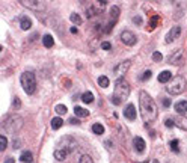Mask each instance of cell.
Segmentation results:
<instances>
[{"mask_svg":"<svg viewBox=\"0 0 187 163\" xmlns=\"http://www.w3.org/2000/svg\"><path fill=\"white\" fill-rule=\"evenodd\" d=\"M175 110L176 113H186L187 112V101L186 100H181V101H178V103H175Z\"/></svg>","mask_w":187,"mask_h":163,"instance_id":"cell-11","label":"cell"},{"mask_svg":"<svg viewBox=\"0 0 187 163\" xmlns=\"http://www.w3.org/2000/svg\"><path fill=\"white\" fill-rule=\"evenodd\" d=\"M151 163H159V162H157V160H154V162H151Z\"/></svg>","mask_w":187,"mask_h":163,"instance_id":"cell-42","label":"cell"},{"mask_svg":"<svg viewBox=\"0 0 187 163\" xmlns=\"http://www.w3.org/2000/svg\"><path fill=\"white\" fill-rule=\"evenodd\" d=\"M70 122H71V124H77V126L80 124V121H79L77 118H71V119H70Z\"/></svg>","mask_w":187,"mask_h":163,"instance_id":"cell-37","label":"cell"},{"mask_svg":"<svg viewBox=\"0 0 187 163\" xmlns=\"http://www.w3.org/2000/svg\"><path fill=\"white\" fill-rule=\"evenodd\" d=\"M171 150H172L174 152H176V154L180 152V147H178V139H174L172 142H171Z\"/></svg>","mask_w":187,"mask_h":163,"instance_id":"cell-25","label":"cell"},{"mask_svg":"<svg viewBox=\"0 0 187 163\" xmlns=\"http://www.w3.org/2000/svg\"><path fill=\"white\" fill-rule=\"evenodd\" d=\"M20 27H21L23 30H29V29L32 27V21H30L27 17H21V18H20Z\"/></svg>","mask_w":187,"mask_h":163,"instance_id":"cell-15","label":"cell"},{"mask_svg":"<svg viewBox=\"0 0 187 163\" xmlns=\"http://www.w3.org/2000/svg\"><path fill=\"white\" fill-rule=\"evenodd\" d=\"M110 101H112V103H113L115 106H118V104H121V101H122V100H121V98L118 97L116 94H113V95L110 97Z\"/></svg>","mask_w":187,"mask_h":163,"instance_id":"cell-29","label":"cell"},{"mask_svg":"<svg viewBox=\"0 0 187 163\" xmlns=\"http://www.w3.org/2000/svg\"><path fill=\"white\" fill-rule=\"evenodd\" d=\"M171 79H172V73L171 71H162L159 74V82L160 83H167Z\"/></svg>","mask_w":187,"mask_h":163,"instance_id":"cell-13","label":"cell"},{"mask_svg":"<svg viewBox=\"0 0 187 163\" xmlns=\"http://www.w3.org/2000/svg\"><path fill=\"white\" fill-rule=\"evenodd\" d=\"M184 89H186V80L181 76H178V77H174L167 83V89L166 91L171 95H180L181 92H184Z\"/></svg>","mask_w":187,"mask_h":163,"instance_id":"cell-3","label":"cell"},{"mask_svg":"<svg viewBox=\"0 0 187 163\" xmlns=\"http://www.w3.org/2000/svg\"><path fill=\"white\" fill-rule=\"evenodd\" d=\"M92 131L95 133V134H103L104 133V127H103V124H94L92 126Z\"/></svg>","mask_w":187,"mask_h":163,"instance_id":"cell-22","label":"cell"},{"mask_svg":"<svg viewBox=\"0 0 187 163\" xmlns=\"http://www.w3.org/2000/svg\"><path fill=\"white\" fill-rule=\"evenodd\" d=\"M32 160H33L32 152H30V151H23L21 157H20V162H21V163H32Z\"/></svg>","mask_w":187,"mask_h":163,"instance_id":"cell-16","label":"cell"},{"mask_svg":"<svg viewBox=\"0 0 187 163\" xmlns=\"http://www.w3.org/2000/svg\"><path fill=\"white\" fill-rule=\"evenodd\" d=\"M121 41H122L124 44H127V46H134V44L137 42V38H136V35H134L133 32L125 30V32L121 33Z\"/></svg>","mask_w":187,"mask_h":163,"instance_id":"cell-5","label":"cell"},{"mask_svg":"<svg viewBox=\"0 0 187 163\" xmlns=\"http://www.w3.org/2000/svg\"><path fill=\"white\" fill-rule=\"evenodd\" d=\"M175 124L178 126L180 128H183V130H187V118L184 115H178L175 118Z\"/></svg>","mask_w":187,"mask_h":163,"instance_id":"cell-12","label":"cell"},{"mask_svg":"<svg viewBox=\"0 0 187 163\" xmlns=\"http://www.w3.org/2000/svg\"><path fill=\"white\" fill-rule=\"evenodd\" d=\"M21 5H26L27 8L35 9V11H41V9H42V5H41L39 2H21Z\"/></svg>","mask_w":187,"mask_h":163,"instance_id":"cell-14","label":"cell"},{"mask_svg":"<svg viewBox=\"0 0 187 163\" xmlns=\"http://www.w3.org/2000/svg\"><path fill=\"white\" fill-rule=\"evenodd\" d=\"M42 44L47 47V48H50V47H53V44H54V39H53V36L51 35H44L42 36Z\"/></svg>","mask_w":187,"mask_h":163,"instance_id":"cell-18","label":"cell"},{"mask_svg":"<svg viewBox=\"0 0 187 163\" xmlns=\"http://www.w3.org/2000/svg\"><path fill=\"white\" fill-rule=\"evenodd\" d=\"M6 145H8V140H6V138L2 134V136H0V151H5Z\"/></svg>","mask_w":187,"mask_h":163,"instance_id":"cell-26","label":"cell"},{"mask_svg":"<svg viewBox=\"0 0 187 163\" xmlns=\"http://www.w3.org/2000/svg\"><path fill=\"white\" fill-rule=\"evenodd\" d=\"M115 94H116L121 100L127 98V97L130 95V85L125 79L121 77V79H118L116 80V85H115Z\"/></svg>","mask_w":187,"mask_h":163,"instance_id":"cell-4","label":"cell"},{"mask_svg":"<svg viewBox=\"0 0 187 163\" xmlns=\"http://www.w3.org/2000/svg\"><path fill=\"white\" fill-rule=\"evenodd\" d=\"M71 21H72V23H77V24H80L82 23V18H80V15H79V14H71Z\"/></svg>","mask_w":187,"mask_h":163,"instance_id":"cell-28","label":"cell"},{"mask_svg":"<svg viewBox=\"0 0 187 163\" xmlns=\"http://www.w3.org/2000/svg\"><path fill=\"white\" fill-rule=\"evenodd\" d=\"M139 107L145 122H152L157 118V106L145 91H140L139 94Z\"/></svg>","mask_w":187,"mask_h":163,"instance_id":"cell-1","label":"cell"},{"mask_svg":"<svg viewBox=\"0 0 187 163\" xmlns=\"http://www.w3.org/2000/svg\"><path fill=\"white\" fill-rule=\"evenodd\" d=\"M70 30H71V33H77V32H79V30H77V27H71Z\"/></svg>","mask_w":187,"mask_h":163,"instance_id":"cell-39","label":"cell"},{"mask_svg":"<svg viewBox=\"0 0 187 163\" xmlns=\"http://www.w3.org/2000/svg\"><path fill=\"white\" fill-rule=\"evenodd\" d=\"M152 59H154L155 62L162 60V53H160V51H154V53H152Z\"/></svg>","mask_w":187,"mask_h":163,"instance_id":"cell-32","label":"cell"},{"mask_svg":"<svg viewBox=\"0 0 187 163\" xmlns=\"http://www.w3.org/2000/svg\"><path fill=\"white\" fill-rule=\"evenodd\" d=\"M133 147H134V150L137 152H143L145 151V148H146V145H145V140L142 139V138H134V140H133Z\"/></svg>","mask_w":187,"mask_h":163,"instance_id":"cell-8","label":"cell"},{"mask_svg":"<svg viewBox=\"0 0 187 163\" xmlns=\"http://www.w3.org/2000/svg\"><path fill=\"white\" fill-rule=\"evenodd\" d=\"M5 163H14V159H11V157H9V159H6V162Z\"/></svg>","mask_w":187,"mask_h":163,"instance_id":"cell-41","label":"cell"},{"mask_svg":"<svg viewBox=\"0 0 187 163\" xmlns=\"http://www.w3.org/2000/svg\"><path fill=\"white\" fill-rule=\"evenodd\" d=\"M133 21H134L136 24H140V18H139V17H134V18H133Z\"/></svg>","mask_w":187,"mask_h":163,"instance_id":"cell-38","label":"cell"},{"mask_svg":"<svg viewBox=\"0 0 187 163\" xmlns=\"http://www.w3.org/2000/svg\"><path fill=\"white\" fill-rule=\"evenodd\" d=\"M62 126H63V119L60 117H56L51 119V127H53V130H59Z\"/></svg>","mask_w":187,"mask_h":163,"instance_id":"cell-17","label":"cell"},{"mask_svg":"<svg viewBox=\"0 0 187 163\" xmlns=\"http://www.w3.org/2000/svg\"><path fill=\"white\" fill-rule=\"evenodd\" d=\"M82 101L83 103H86V104H89V103H92L94 101V95H92V92H85V94H82Z\"/></svg>","mask_w":187,"mask_h":163,"instance_id":"cell-21","label":"cell"},{"mask_svg":"<svg viewBox=\"0 0 187 163\" xmlns=\"http://www.w3.org/2000/svg\"><path fill=\"white\" fill-rule=\"evenodd\" d=\"M180 35H181V27H180V26L172 27V29L169 30V33L166 35V42H167V44H169V42H172V41H174V39H176Z\"/></svg>","mask_w":187,"mask_h":163,"instance_id":"cell-6","label":"cell"},{"mask_svg":"<svg viewBox=\"0 0 187 163\" xmlns=\"http://www.w3.org/2000/svg\"><path fill=\"white\" fill-rule=\"evenodd\" d=\"M124 115H125L127 119L134 121V119H136V107H134V104L130 103V104L125 106V109H124Z\"/></svg>","mask_w":187,"mask_h":163,"instance_id":"cell-7","label":"cell"},{"mask_svg":"<svg viewBox=\"0 0 187 163\" xmlns=\"http://www.w3.org/2000/svg\"><path fill=\"white\" fill-rule=\"evenodd\" d=\"M54 110H56V113H59V115H67V112H68L67 106H63V104H58L54 107Z\"/></svg>","mask_w":187,"mask_h":163,"instance_id":"cell-23","label":"cell"},{"mask_svg":"<svg viewBox=\"0 0 187 163\" xmlns=\"http://www.w3.org/2000/svg\"><path fill=\"white\" fill-rule=\"evenodd\" d=\"M163 106H164V107H169V106H171V100H169V98H164V100H163Z\"/></svg>","mask_w":187,"mask_h":163,"instance_id":"cell-35","label":"cell"},{"mask_svg":"<svg viewBox=\"0 0 187 163\" xmlns=\"http://www.w3.org/2000/svg\"><path fill=\"white\" fill-rule=\"evenodd\" d=\"M74 113H76L77 117H82V118H85V117H88V115H89V112H88L86 109L80 107V106H76V107H74Z\"/></svg>","mask_w":187,"mask_h":163,"instance_id":"cell-20","label":"cell"},{"mask_svg":"<svg viewBox=\"0 0 187 163\" xmlns=\"http://www.w3.org/2000/svg\"><path fill=\"white\" fill-rule=\"evenodd\" d=\"M110 15H112V20H118V15H119V8L118 6H113L112 11H110Z\"/></svg>","mask_w":187,"mask_h":163,"instance_id":"cell-27","label":"cell"},{"mask_svg":"<svg viewBox=\"0 0 187 163\" xmlns=\"http://www.w3.org/2000/svg\"><path fill=\"white\" fill-rule=\"evenodd\" d=\"M101 48L103 50H110L112 48V44L110 42H101Z\"/></svg>","mask_w":187,"mask_h":163,"instance_id":"cell-34","label":"cell"},{"mask_svg":"<svg viewBox=\"0 0 187 163\" xmlns=\"http://www.w3.org/2000/svg\"><path fill=\"white\" fill-rule=\"evenodd\" d=\"M109 83H110V82H109V79H107L106 76L98 77V85H100L101 88H107V86H109Z\"/></svg>","mask_w":187,"mask_h":163,"instance_id":"cell-24","label":"cell"},{"mask_svg":"<svg viewBox=\"0 0 187 163\" xmlns=\"http://www.w3.org/2000/svg\"><path fill=\"white\" fill-rule=\"evenodd\" d=\"M80 163H94L92 159L88 156V154H83L82 157H80Z\"/></svg>","mask_w":187,"mask_h":163,"instance_id":"cell-30","label":"cell"},{"mask_svg":"<svg viewBox=\"0 0 187 163\" xmlns=\"http://www.w3.org/2000/svg\"><path fill=\"white\" fill-rule=\"evenodd\" d=\"M54 157H56V160H65L67 159V150H62V148H58L56 151H54Z\"/></svg>","mask_w":187,"mask_h":163,"instance_id":"cell-19","label":"cell"},{"mask_svg":"<svg viewBox=\"0 0 187 163\" xmlns=\"http://www.w3.org/2000/svg\"><path fill=\"white\" fill-rule=\"evenodd\" d=\"M184 51L180 48V50H176L175 53H172V56H169V59H167V62L169 64H178V62H181V59H183V55Z\"/></svg>","mask_w":187,"mask_h":163,"instance_id":"cell-10","label":"cell"},{"mask_svg":"<svg viewBox=\"0 0 187 163\" xmlns=\"http://www.w3.org/2000/svg\"><path fill=\"white\" fill-rule=\"evenodd\" d=\"M128 67H130V60H125V62H121L116 68H115V73L119 76L118 79H121V77H122V74H124V73H127Z\"/></svg>","mask_w":187,"mask_h":163,"instance_id":"cell-9","label":"cell"},{"mask_svg":"<svg viewBox=\"0 0 187 163\" xmlns=\"http://www.w3.org/2000/svg\"><path fill=\"white\" fill-rule=\"evenodd\" d=\"M174 124H175V119H172V118H167V119H166V121H164V126H166V127H174Z\"/></svg>","mask_w":187,"mask_h":163,"instance_id":"cell-31","label":"cell"},{"mask_svg":"<svg viewBox=\"0 0 187 163\" xmlns=\"http://www.w3.org/2000/svg\"><path fill=\"white\" fill-rule=\"evenodd\" d=\"M14 147H15V148H17V147H20V140H14Z\"/></svg>","mask_w":187,"mask_h":163,"instance_id":"cell-40","label":"cell"},{"mask_svg":"<svg viewBox=\"0 0 187 163\" xmlns=\"http://www.w3.org/2000/svg\"><path fill=\"white\" fill-rule=\"evenodd\" d=\"M151 76H152V73H151L150 70H148V71H145V73H143V76H142V80H143V82H146L148 79H150V77H151Z\"/></svg>","mask_w":187,"mask_h":163,"instance_id":"cell-33","label":"cell"},{"mask_svg":"<svg viewBox=\"0 0 187 163\" xmlns=\"http://www.w3.org/2000/svg\"><path fill=\"white\" fill-rule=\"evenodd\" d=\"M21 86H23L24 92L27 95H32L35 94L36 91V79H35V74L32 71H26L21 74Z\"/></svg>","mask_w":187,"mask_h":163,"instance_id":"cell-2","label":"cell"},{"mask_svg":"<svg viewBox=\"0 0 187 163\" xmlns=\"http://www.w3.org/2000/svg\"><path fill=\"white\" fill-rule=\"evenodd\" d=\"M14 107H20V98H14Z\"/></svg>","mask_w":187,"mask_h":163,"instance_id":"cell-36","label":"cell"}]
</instances>
